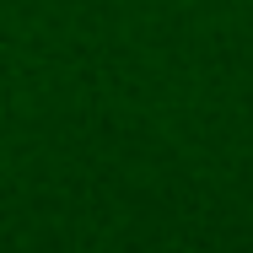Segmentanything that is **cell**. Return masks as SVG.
<instances>
[]
</instances>
